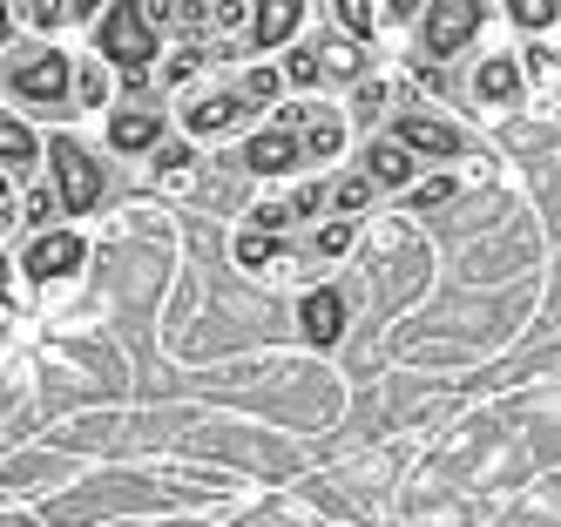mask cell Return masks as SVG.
Segmentation results:
<instances>
[{
	"label": "cell",
	"instance_id": "cell-1",
	"mask_svg": "<svg viewBox=\"0 0 561 527\" xmlns=\"http://www.w3.org/2000/svg\"><path fill=\"white\" fill-rule=\"evenodd\" d=\"M8 89L21 95V102H42V108H61L68 102V89H75V68H68V55L61 48H14L8 55Z\"/></svg>",
	"mask_w": 561,
	"mask_h": 527
},
{
	"label": "cell",
	"instance_id": "cell-2",
	"mask_svg": "<svg viewBox=\"0 0 561 527\" xmlns=\"http://www.w3.org/2000/svg\"><path fill=\"white\" fill-rule=\"evenodd\" d=\"M102 55L123 68L129 81L149 75V61H156V27L142 21V8H108L102 14Z\"/></svg>",
	"mask_w": 561,
	"mask_h": 527
},
{
	"label": "cell",
	"instance_id": "cell-3",
	"mask_svg": "<svg viewBox=\"0 0 561 527\" xmlns=\"http://www.w3.org/2000/svg\"><path fill=\"white\" fill-rule=\"evenodd\" d=\"M55 196H61V210H75V217H82V210H95V196H102V170H95V162H89V149L82 142H75V136H61L55 142Z\"/></svg>",
	"mask_w": 561,
	"mask_h": 527
},
{
	"label": "cell",
	"instance_id": "cell-4",
	"mask_svg": "<svg viewBox=\"0 0 561 527\" xmlns=\"http://www.w3.org/2000/svg\"><path fill=\"white\" fill-rule=\"evenodd\" d=\"M82 237H75V230H48V237H34L27 243V277H42V284H55V277H75V271H82Z\"/></svg>",
	"mask_w": 561,
	"mask_h": 527
},
{
	"label": "cell",
	"instance_id": "cell-5",
	"mask_svg": "<svg viewBox=\"0 0 561 527\" xmlns=\"http://www.w3.org/2000/svg\"><path fill=\"white\" fill-rule=\"evenodd\" d=\"M277 129H291L305 156H332V149L345 142V122H339L332 108H311V102H291V108H285V122H277Z\"/></svg>",
	"mask_w": 561,
	"mask_h": 527
},
{
	"label": "cell",
	"instance_id": "cell-6",
	"mask_svg": "<svg viewBox=\"0 0 561 527\" xmlns=\"http://www.w3.org/2000/svg\"><path fill=\"white\" fill-rule=\"evenodd\" d=\"M251 108H257V102H251L244 89H217V95H204V102H190L183 122H190L196 136H224V129H237V122H244Z\"/></svg>",
	"mask_w": 561,
	"mask_h": 527
},
{
	"label": "cell",
	"instance_id": "cell-7",
	"mask_svg": "<svg viewBox=\"0 0 561 527\" xmlns=\"http://www.w3.org/2000/svg\"><path fill=\"white\" fill-rule=\"evenodd\" d=\"M473 27H480L473 0H460V8H426V48L433 55H454V48H467V41H473Z\"/></svg>",
	"mask_w": 561,
	"mask_h": 527
},
{
	"label": "cell",
	"instance_id": "cell-8",
	"mask_svg": "<svg viewBox=\"0 0 561 527\" xmlns=\"http://www.w3.org/2000/svg\"><path fill=\"white\" fill-rule=\"evenodd\" d=\"M392 142L407 156H460V136L447 129V122H433V115H399Z\"/></svg>",
	"mask_w": 561,
	"mask_h": 527
},
{
	"label": "cell",
	"instance_id": "cell-9",
	"mask_svg": "<svg viewBox=\"0 0 561 527\" xmlns=\"http://www.w3.org/2000/svg\"><path fill=\"white\" fill-rule=\"evenodd\" d=\"M305 149H298V136L291 129H264V136H251L244 142V170H257V176H277V170H291Z\"/></svg>",
	"mask_w": 561,
	"mask_h": 527
},
{
	"label": "cell",
	"instance_id": "cell-10",
	"mask_svg": "<svg viewBox=\"0 0 561 527\" xmlns=\"http://www.w3.org/2000/svg\"><path fill=\"white\" fill-rule=\"evenodd\" d=\"M305 339L311 345H339L345 339V298L339 291H311L305 298Z\"/></svg>",
	"mask_w": 561,
	"mask_h": 527
},
{
	"label": "cell",
	"instance_id": "cell-11",
	"mask_svg": "<svg viewBox=\"0 0 561 527\" xmlns=\"http://www.w3.org/2000/svg\"><path fill=\"white\" fill-rule=\"evenodd\" d=\"M366 183H373V190H379V183H386V190L413 183V156L399 149L392 136H386V142H373V149H366Z\"/></svg>",
	"mask_w": 561,
	"mask_h": 527
},
{
	"label": "cell",
	"instance_id": "cell-12",
	"mask_svg": "<svg viewBox=\"0 0 561 527\" xmlns=\"http://www.w3.org/2000/svg\"><path fill=\"white\" fill-rule=\"evenodd\" d=\"M108 142L129 149V156H136V149H156V142H163V122H156L149 108H123V115L108 122Z\"/></svg>",
	"mask_w": 561,
	"mask_h": 527
},
{
	"label": "cell",
	"instance_id": "cell-13",
	"mask_svg": "<svg viewBox=\"0 0 561 527\" xmlns=\"http://www.w3.org/2000/svg\"><path fill=\"white\" fill-rule=\"evenodd\" d=\"M298 21H305L298 0H271V8H257V48H277V41H291Z\"/></svg>",
	"mask_w": 561,
	"mask_h": 527
},
{
	"label": "cell",
	"instance_id": "cell-14",
	"mask_svg": "<svg viewBox=\"0 0 561 527\" xmlns=\"http://www.w3.org/2000/svg\"><path fill=\"white\" fill-rule=\"evenodd\" d=\"M34 149H42V136H34L27 122L0 115V162H14V170H27V162H34Z\"/></svg>",
	"mask_w": 561,
	"mask_h": 527
},
{
	"label": "cell",
	"instance_id": "cell-15",
	"mask_svg": "<svg viewBox=\"0 0 561 527\" xmlns=\"http://www.w3.org/2000/svg\"><path fill=\"white\" fill-rule=\"evenodd\" d=\"M480 95H488V102H514L520 95V68L514 61H480Z\"/></svg>",
	"mask_w": 561,
	"mask_h": 527
},
{
	"label": "cell",
	"instance_id": "cell-16",
	"mask_svg": "<svg viewBox=\"0 0 561 527\" xmlns=\"http://www.w3.org/2000/svg\"><path fill=\"white\" fill-rule=\"evenodd\" d=\"M237 264H244V271H271V264H277V237L244 230V237H237Z\"/></svg>",
	"mask_w": 561,
	"mask_h": 527
},
{
	"label": "cell",
	"instance_id": "cell-17",
	"mask_svg": "<svg viewBox=\"0 0 561 527\" xmlns=\"http://www.w3.org/2000/svg\"><path fill=\"white\" fill-rule=\"evenodd\" d=\"M386 21H399V8H358V0H339V27H352V34L386 27Z\"/></svg>",
	"mask_w": 561,
	"mask_h": 527
},
{
	"label": "cell",
	"instance_id": "cell-18",
	"mask_svg": "<svg viewBox=\"0 0 561 527\" xmlns=\"http://www.w3.org/2000/svg\"><path fill=\"white\" fill-rule=\"evenodd\" d=\"M332 203H339L345 224H352V210H366V203H373V183H366V176H339V183H332Z\"/></svg>",
	"mask_w": 561,
	"mask_h": 527
},
{
	"label": "cell",
	"instance_id": "cell-19",
	"mask_svg": "<svg viewBox=\"0 0 561 527\" xmlns=\"http://www.w3.org/2000/svg\"><path fill=\"white\" fill-rule=\"evenodd\" d=\"M21 217H27L34 230H48V224L61 217V196H55V190H34V196H27V210H21Z\"/></svg>",
	"mask_w": 561,
	"mask_h": 527
},
{
	"label": "cell",
	"instance_id": "cell-20",
	"mask_svg": "<svg viewBox=\"0 0 561 527\" xmlns=\"http://www.w3.org/2000/svg\"><path fill=\"white\" fill-rule=\"evenodd\" d=\"M520 27H548V21H561V8H554V0H514V8H507Z\"/></svg>",
	"mask_w": 561,
	"mask_h": 527
},
{
	"label": "cell",
	"instance_id": "cell-21",
	"mask_svg": "<svg viewBox=\"0 0 561 527\" xmlns=\"http://www.w3.org/2000/svg\"><path fill=\"white\" fill-rule=\"evenodd\" d=\"M89 8H21V21H34V27H68V21H82Z\"/></svg>",
	"mask_w": 561,
	"mask_h": 527
},
{
	"label": "cell",
	"instance_id": "cell-22",
	"mask_svg": "<svg viewBox=\"0 0 561 527\" xmlns=\"http://www.w3.org/2000/svg\"><path fill=\"white\" fill-rule=\"evenodd\" d=\"M291 224V210H285V196H271V203H257V237H277Z\"/></svg>",
	"mask_w": 561,
	"mask_h": 527
},
{
	"label": "cell",
	"instance_id": "cell-23",
	"mask_svg": "<svg viewBox=\"0 0 561 527\" xmlns=\"http://www.w3.org/2000/svg\"><path fill=\"white\" fill-rule=\"evenodd\" d=\"M345 243H352V224L339 217V224H325V230H318V257H339Z\"/></svg>",
	"mask_w": 561,
	"mask_h": 527
},
{
	"label": "cell",
	"instance_id": "cell-24",
	"mask_svg": "<svg viewBox=\"0 0 561 527\" xmlns=\"http://www.w3.org/2000/svg\"><path fill=\"white\" fill-rule=\"evenodd\" d=\"M318 203H325V190L305 183V190H291V196H285V210H291V224H298V217H311V210H318Z\"/></svg>",
	"mask_w": 561,
	"mask_h": 527
},
{
	"label": "cell",
	"instance_id": "cell-25",
	"mask_svg": "<svg viewBox=\"0 0 561 527\" xmlns=\"http://www.w3.org/2000/svg\"><path fill=\"white\" fill-rule=\"evenodd\" d=\"M196 68H204V55H196V48H183V55H170V68H163V75H170L176 89H183V81H190Z\"/></svg>",
	"mask_w": 561,
	"mask_h": 527
},
{
	"label": "cell",
	"instance_id": "cell-26",
	"mask_svg": "<svg viewBox=\"0 0 561 527\" xmlns=\"http://www.w3.org/2000/svg\"><path fill=\"white\" fill-rule=\"evenodd\" d=\"M183 162H190V149H183V142H156V170H163V176H176Z\"/></svg>",
	"mask_w": 561,
	"mask_h": 527
},
{
	"label": "cell",
	"instance_id": "cell-27",
	"mask_svg": "<svg viewBox=\"0 0 561 527\" xmlns=\"http://www.w3.org/2000/svg\"><path fill=\"white\" fill-rule=\"evenodd\" d=\"M285 75H291V81H318V75H325V61H318V55H291Z\"/></svg>",
	"mask_w": 561,
	"mask_h": 527
},
{
	"label": "cell",
	"instance_id": "cell-28",
	"mask_svg": "<svg viewBox=\"0 0 561 527\" xmlns=\"http://www.w3.org/2000/svg\"><path fill=\"white\" fill-rule=\"evenodd\" d=\"M244 95H277V68H251L244 75Z\"/></svg>",
	"mask_w": 561,
	"mask_h": 527
},
{
	"label": "cell",
	"instance_id": "cell-29",
	"mask_svg": "<svg viewBox=\"0 0 561 527\" xmlns=\"http://www.w3.org/2000/svg\"><path fill=\"white\" fill-rule=\"evenodd\" d=\"M454 196V176H433V183H420V203H447Z\"/></svg>",
	"mask_w": 561,
	"mask_h": 527
},
{
	"label": "cell",
	"instance_id": "cell-30",
	"mask_svg": "<svg viewBox=\"0 0 561 527\" xmlns=\"http://www.w3.org/2000/svg\"><path fill=\"white\" fill-rule=\"evenodd\" d=\"M0 298H8V305H21V298H27V284H21L8 264H0Z\"/></svg>",
	"mask_w": 561,
	"mask_h": 527
},
{
	"label": "cell",
	"instance_id": "cell-31",
	"mask_svg": "<svg viewBox=\"0 0 561 527\" xmlns=\"http://www.w3.org/2000/svg\"><path fill=\"white\" fill-rule=\"evenodd\" d=\"M535 68L541 75H561V48H535Z\"/></svg>",
	"mask_w": 561,
	"mask_h": 527
},
{
	"label": "cell",
	"instance_id": "cell-32",
	"mask_svg": "<svg viewBox=\"0 0 561 527\" xmlns=\"http://www.w3.org/2000/svg\"><path fill=\"white\" fill-rule=\"evenodd\" d=\"M8 34H14V8H0V48H8Z\"/></svg>",
	"mask_w": 561,
	"mask_h": 527
},
{
	"label": "cell",
	"instance_id": "cell-33",
	"mask_svg": "<svg viewBox=\"0 0 561 527\" xmlns=\"http://www.w3.org/2000/svg\"><path fill=\"white\" fill-rule=\"evenodd\" d=\"M0 196H8V176H0Z\"/></svg>",
	"mask_w": 561,
	"mask_h": 527
},
{
	"label": "cell",
	"instance_id": "cell-34",
	"mask_svg": "<svg viewBox=\"0 0 561 527\" xmlns=\"http://www.w3.org/2000/svg\"><path fill=\"white\" fill-rule=\"evenodd\" d=\"M0 230H8V210H0Z\"/></svg>",
	"mask_w": 561,
	"mask_h": 527
}]
</instances>
